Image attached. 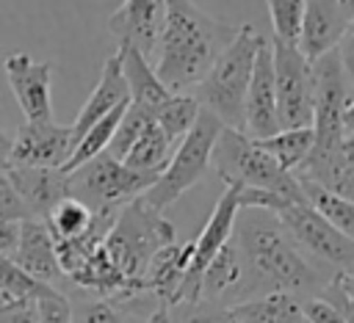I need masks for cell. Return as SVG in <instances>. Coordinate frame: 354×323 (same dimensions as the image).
Listing matches in <instances>:
<instances>
[{
	"mask_svg": "<svg viewBox=\"0 0 354 323\" xmlns=\"http://www.w3.org/2000/svg\"><path fill=\"white\" fill-rule=\"evenodd\" d=\"M266 8L271 17L274 39L285 44H296L304 19V0H266Z\"/></svg>",
	"mask_w": 354,
	"mask_h": 323,
	"instance_id": "obj_32",
	"label": "cell"
},
{
	"mask_svg": "<svg viewBox=\"0 0 354 323\" xmlns=\"http://www.w3.org/2000/svg\"><path fill=\"white\" fill-rule=\"evenodd\" d=\"M351 130H354V99H348L343 110V133H351Z\"/></svg>",
	"mask_w": 354,
	"mask_h": 323,
	"instance_id": "obj_43",
	"label": "cell"
},
{
	"mask_svg": "<svg viewBox=\"0 0 354 323\" xmlns=\"http://www.w3.org/2000/svg\"><path fill=\"white\" fill-rule=\"evenodd\" d=\"M75 135L69 124L55 121H25L11 144L8 166H33V168H61L72 157Z\"/></svg>",
	"mask_w": 354,
	"mask_h": 323,
	"instance_id": "obj_12",
	"label": "cell"
},
{
	"mask_svg": "<svg viewBox=\"0 0 354 323\" xmlns=\"http://www.w3.org/2000/svg\"><path fill=\"white\" fill-rule=\"evenodd\" d=\"M313 69V152L307 160L293 171L299 179H310L324 185L329 174L346 160L343 157V110L348 105V86L351 77L346 75L337 50L324 52L321 58L310 61Z\"/></svg>",
	"mask_w": 354,
	"mask_h": 323,
	"instance_id": "obj_3",
	"label": "cell"
},
{
	"mask_svg": "<svg viewBox=\"0 0 354 323\" xmlns=\"http://www.w3.org/2000/svg\"><path fill=\"white\" fill-rule=\"evenodd\" d=\"M210 166L224 179V185L271 190V193L285 196L293 204L304 202L299 179L290 171H285L254 138H246L241 130L221 127V133L213 144Z\"/></svg>",
	"mask_w": 354,
	"mask_h": 323,
	"instance_id": "obj_6",
	"label": "cell"
},
{
	"mask_svg": "<svg viewBox=\"0 0 354 323\" xmlns=\"http://www.w3.org/2000/svg\"><path fill=\"white\" fill-rule=\"evenodd\" d=\"M50 290H55V287L33 279L11 257L0 254V295L3 298H8V301H36V298L47 295Z\"/></svg>",
	"mask_w": 354,
	"mask_h": 323,
	"instance_id": "obj_30",
	"label": "cell"
},
{
	"mask_svg": "<svg viewBox=\"0 0 354 323\" xmlns=\"http://www.w3.org/2000/svg\"><path fill=\"white\" fill-rule=\"evenodd\" d=\"M241 290H243V260L238 254L235 240L230 237L224 243V248L207 262V268L202 273L199 301H205V304H221V301L238 304ZM221 306H227V304H221Z\"/></svg>",
	"mask_w": 354,
	"mask_h": 323,
	"instance_id": "obj_21",
	"label": "cell"
},
{
	"mask_svg": "<svg viewBox=\"0 0 354 323\" xmlns=\"http://www.w3.org/2000/svg\"><path fill=\"white\" fill-rule=\"evenodd\" d=\"M227 306L238 317V323H307L301 315V301L285 293H268Z\"/></svg>",
	"mask_w": 354,
	"mask_h": 323,
	"instance_id": "obj_24",
	"label": "cell"
},
{
	"mask_svg": "<svg viewBox=\"0 0 354 323\" xmlns=\"http://www.w3.org/2000/svg\"><path fill=\"white\" fill-rule=\"evenodd\" d=\"M271 69L279 130L313 124V69L296 44H285L271 36Z\"/></svg>",
	"mask_w": 354,
	"mask_h": 323,
	"instance_id": "obj_10",
	"label": "cell"
},
{
	"mask_svg": "<svg viewBox=\"0 0 354 323\" xmlns=\"http://www.w3.org/2000/svg\"><path fill=\"white\" fill-rule=\"evenodd\" d=\"M232 240L243 260V290L238 301L285 293L301 301L318 298L332 276L296 246L279 218L268 210H241L235 218Z\"/></svg>",
	"mask_w": 354,
	"mask_h": 323,
	"instance_id": "obj_1",
	"label": "cell"
},
{
	"mask_svg": "<svg viewBox=\"0 0 354 323\" xmlns=\"http://www.w3.org/2000/svg\"><path fill=\"white\" fill-rule=\"evenodd\" d=\"M25 218H28L25 204L19 202L6 171H0V221H25Z\"/></svg>",
	"mask_w": 354,
	"mask_h": 323,
	"instance_id": "obj_35",
	"label": "cell"
},
{
	"mask_svg": "<svg viewBox=\"0 0 354 323\" xmlns=\"http://www.w3.org/2000/svg\"><path fill=\"white\" fill-rule=\"evenodd\" d=\"M36 323H72V301L58 287L36 298Z\"/></svg>",
	"mask_w": 354,
	"mask_h": 323,
	"instance_id": "obj_33",
	"label": "cell"
},
{
	"mask_svg": "<svg viewBox=\"0 0 354 323\" xmlns=\"http://www.w3.org/2000/svg\"><path fill=\"white\" fill-rule=\"evenodd\" d=\"M301 315L307 323H346V317L324 298H307L301 301Z\"/></svg>",
	"mask_w": 354,
	"mask_h": 323,
	"instance_id": "obj_37",
	"label": "cell"
},
{
	"mask_svg": "<svg viewBox=\"0 0 354 323\" xmlns=\"http://www.w3.org/2000/svg\"><path fill=\"white\" fill-rule=\"evenodd\" d=\"M274 215L288 229V235L296 240V246L307 257H313V262L321 265L324 271H329V273H348L354 268V240H348L343 232H337L307 202L285 204Z\"/></svg>",
	"mask_w": 354,
	"mask_h": 323,
	"instance_id": "obj_9",
	"label": "cell"
},
{
	"mask_svg": "<svg viewBox=\"0 0 354 323\" xmlns=\"http://www.w3.org/2000/svg\"><path fill=\"white\" fill-rule=\"evenodd\" d=\"M246 138L263 141L274 133H279V116H277V94H274V69H271V44L266 36L257 44L252 77L243 99V130Z\"/></svg>",
	"mask_w": 354,
	"mask_h": 323,
	"instance_id": "obj_13",
	"label": "cell"
},
{
	"mask_svg": "<svg viewBox=\"0 0 354 323\" xmlns=\"http://www.w3.org/2000/svg\"><path fill=\"white\" fill-rule=\"evenodd\" d=\"M130 102V94H127V83L122 77V69H119V58L116 52L102 63V75H100V83L94 86V91L88 94V99L83 102L77 119L69 124L72 127V135H75V144L80 141V135L94 124L100 121L102 116H108L111 110H116L119 105H127Z\"/></svg>",
	"mask_w": 354,
	"mask_h": 323,
	"instance_id": "obj_20",
	"label": "cell"
},
{
	"mask_svg": "<svg viewBox=\"0 0 354 323\" xmlns=\"http://www.w3.org/2000/svg\"><path fill=\"white\" fill-rule=\"evenodd\" d=\"M191 248L194 243L185 240V243H169L163 246L160 251L152 254L144 276H141V290L149 293L155 301L160 304H171L183 276H185V268H188V260H191Z\"/></svg>",
	"mask_w": 354,
	"mask_h": 323,
	"instance_id": "obj_22",
	"label": "cell"
},
{
	"mask_svg": "<svg viewBox=\"0 0 354 323\" xmlns=\"http://www.w3.org/2000/svg\"><path fill=\"white\" fill-rule=\"evenodd\" d=\"M6 301H8V298H3V295H0V306H3V304H6Z\"/></svg>",
	"mask_w": 354,
	"mask_h": 323,
	"instance_id": "obj_47",
	"label": "cell"
},
{
	"mask_svg": "<svg viewBox=\"0 0 354 323\" xmlns=\"http://www.w3.org/2000/svg\"><path fill=\"white\" fill-rule=\"evenodd\" d=\"M260 39L263 36L252 25H241L235 39L224 47V52L213 61L202 83L191 91L199 108L213 113L221 121V127L243 130V99Z\"/></svg>",
	"mask_w": 354,
	"mask_h": 323,
	"instance_id": "obj_5",
	"label": "cell"
},
{
	"mask_svg": "<svg viewBox=\"0 0 354 323\" xmlns=\"http://www.w3.org/2000/svg\"><path fill=\"white\" fill-rule=\"evenodd\" d=\"M0 323H36V301H6L0 306Z\"/></svg>",
	"mask_w": 354,
	"mask_h": 323,
	"instance_id": "obj_38",
	"label": "cell"
},
{
	"mask_svg": "<svg viewBox=\"0 0 354 323\" xmlns=\"http://www.w3.org/2000/svg\"><path fill=\"white\" fill-rule=\"evenodd\" d=\"M241 213V204H238V188L235 185H227L221 190V196L216 199L213 204V213L210 218L205 221L202 232L191 240L194 248H191V260H188V268H185V276L171 298L169 306H185V304H196L199 301V282H202V273L207 268V262L224 248V243L232 237V229H235V218Z\"/></svg>",
	"mask_w": 354,
	"mask_h": 323,
	"instance_id": "obj_11",
	"label": "cell"
},
{
	"mask_svg": "<svg viewBox=\"0 0 354 323\" xmlns=\"http://www.w3.org/2000/svg\"><path fill=\"white\" fill-rule=\"evenodd\" d=\"M11 144H14V138L0 127V171H6L11 163Z\"/></svg>",
	"mask_w": 354,
	"mask_h": 323,
	"instance_id": "obj_41",
	"label": "cell"
},
{
	"mask_svg": "<svg viewBox=\"0 0 354 323\" xmlns=\"http://www.w3.org/2000/svg\"><path fill=\"white\" fill-rule=\"evenodd\" d=\"M149 121H152V116H149L144 108L127 102V108H124V113H122V119H119V124H116V130H113V138H111V144H108L105 152H108L111 157L122 160V157L130 152V146L138 141V135L149 127Z\"/></svg>",
	"mask_w": 354,
	"mask_h": 323,
	"instance_id": "obj_31",
	"label": "cell"
},
{
	"mask_svg": "<svg viewBox=\"0 0 354 323\" xmlns=\"http://www.w3.org/2000/svg\"><path fill=\"white\" fill-rule=\"evenodd\" d=\"M155 179L158 174L127 168L122 160L100 152L66 174V188L69 196L83 202L91 213H119L127 202L144 196Z\"/></svg>",
	"mask_w": 354,
	"mask_h": 323,
	"instance_id": "obj_7",
	"label": "cell"
},
{
	"mask_svg": "<svg viewBox=\"0 0 354 323\" xmlns=\"http://www.w3.org/2000/svg\"><path fill=\"white\" fill-rule=\"evenodd\" d=\"M8 182L14 185L19 202L28 210V218L47 221L53 207L69 196L66 188V171L61 168H33V166H8L6 168Z\"/></svg>",
	"mask_w": 354,
	"mask_h": 323,
	"instance_id": "obj_16",
	"label": "cell"
},
{
	"mask_svg": "<svg viewBox=\"0 0 354 323\" xmlns=\"http://www.w3.org/2000/svg\"><path fill=\"white\" fill-rule=\"evenodd\" d=\"M91 215H94V213H91L83 202L66 196V199H61V202L53 207V213L47 215L44 224H47L53 240H72V237H80V235L88 229Z\"/></svg>",
	"mask_w": 354,
	"mask_h": 323,
	"instance_id": "obj_29",
	"label": "cell"
},
{
	"mask_svg": "<svg viewBox=\"0 0 354 323\" xmlns=\"http://www.w3.org/2000/svg\"><path fill=\"white\" fill-rule=\"evenodd\" d=\"M116 58H119V69H122V77L127 83V94H130V102L144 108L152 119L155 113L163 108V102L171 97V91L158 80L155 75V66L130 44H119L116 50Z\"/></svg>",
	"mask_w": 354,
	"mask_h": 323,
	"instance_id": "obj_19",
	"label": "cell"
},
{
	"mask_svg": "<svg viewBox=\"0 0 354 323\" xmlns=\"http://www.w3.org/2000/svg\"><path fill=\"white\" fill-rule=\"evenodd\" d=\"M285 171H296L307 155L313 152V127H290V130H279L263 141H257Z\"/></svg>",
	"mask_w": 354,
	"mask_h": 323,
	"instance_id": "obj_26",
	"label": "cell"
},
{
	"mask_svg": "<svg viewBox=\"0 0 354 323\" xmlns=\"http://www.w3.org/2000/svg\"><path fill=\"white\" fill-rule=\"evenodd\" d=\"M199 102L194 94H171L163 108L155 113V124L163 130V135L177 146V141L194 127L196 116H199Z\"/></svg>",
	"mask_w": 354,
	"mask_h": 323,
	"instance_id": "obj_28",
	"label": "cell"
},
{
	"mask_svg": "<svg viewBox=\"0 0 354 323\" xmlns=\"http://www.w3.org/2000/svg\"><path fill=\"white\" fill-rule=\"evenodd\" d=\"M144 323H174V317H171V306L158 304V306L144 317Z\"/></svg>",
	"mask_w": 354,
	"mask_h": 323,
	"instance_id": "obj_42",
	"label": "cell"
},
{
	"mask_svg": "<svg viewBox=\"0 0 354 323\" xmlns=\"http://www.w3.org/2000/svg\"><path fill=\"white\" fill-rule=\"evenodd\" d=\"M166 17V0H124L108 19V30L119 44L136 47L149 63L155 61L160 28Z\"/></svg>",
	"mask_w": 354,
	"mask_h": 323,
	"instance_id": "obj_15",
	"label": "cell"
},
{
	"mask_svg": "<svg viewBox=\"0 0 354 323\" xmlns=\"http://www.w3.org/2000/svg\"><path fill=\"white\" fill-rule=\"evenodd\" d=\"M340 149H343V157H346V160H354V130L343 135V144H340Z\"/></svg>",
	"mask_w": 354,
	"mask_h": 323,
	"instance_id": "obj_44",
	"label": "cell"
},
{
	"mask_svg": "<svg viewBox=\"0 0 354 323\" xmlns=\"http://www.w3.org/2000/svg\"><path fill=\"white\" fill-rule=\"evenodd\" d=\"M218 133H221V121L213 113L199 110L194 127L177 141L166 168L160 171L155 185L144 193V199L155 210H166L171 202H177L188 188H194L205 177Z\"/></svg>",
	"mask_w": 354,
	"mask_h": 323,
	"instance_id": "obj_8",
	"label": "cell"
},
{
	"mask_svg": "<svg viewBox=\"0 0 354 323\" xmlns=\"http://www.w3.org/2000/svg\"><path fill=\"white\" fill-rule=\"evenodd\" d=\"M343 279H346V284H348V287L354 290V268H351L348 273H343Z\"/></svg>",
	"mask_w": 354,
	"mask_h": 323,
	"instance_id": "obj_46",
	"label": "cell"
},
{
	"mask_svg": "<svg viewBox=\"0 0 354 323\" xmlns=\"http://www.w3.org/2000/svg\"><path fill=\"white\" fill-rule=\"evenodd\" d=\"M174 240H177V229L163 215V210H155L144 196H138L116 213L113 226L100 243V251L124 282L141 290V276L152 254Z\"/></svg>",
	"mask_w": 354,
	"mask_h": 323,
	"instance_id": "obj_4",
	"label": "cell"
},
{
	"mask_svg": "<svg viewBox=\"0 0 354 323\" xmlns=\"http://www.w3.org/2000/svg\"><path fill=\"white\" fill-rule=\"evenodd\" d=\"M174 152V144L163 135V130L155 124V119L149 121V127L138 135V141L130 146V152L122 157V163L127 168H136V171H144V174H158L166 168L169 157Z\"/></svg>",
	"mask_w": 354,
	"mask_h": 323,
	"instance_id": "obj_25",
	"label": "cell"
},
{
	"mask_svg": "<svg viewBox=\"0 0 354 323\" xmlns=\"http://www.w3.org/2000/svg\"><path fill=\"white\" fill-rule=\"evenodd\" d=\"M296 179H299V177H296ZM299 185H301L304 202H307L313 210H318L337 232H343L348 240H354V202L340 199V196H335L332 190H326V188H321V185H315V182H310V179H299Z\"/></svg>",
	"mask_w": 354,
	"mask_h": 323,
	"instance_id": "obj_27",
	"label": "cell"
},
{
	"mask_svg": "<svg viewBox=\"0 0 354 323\" xmlns=\"http://www.w3.org/2000/svg\"><path fill=\"white\" fill-rule=\"evenodd\" d=\"M340 6V11L346 14V19H354V0H335Z\"/></svg>",
	"mask_w": 354,
	"mask_h": 323,
	"instance_id": "obj_45",
	"label": "cell"
},
{
	"mask_svg": "<svg viewBox=\"0 0 354 323\" xmlns=\"http://www.w3.org/2000/svg\"><path fill=\"white\" fill-rule=\"evenodd\" d=\"M6 77L25 113V121H55L50 91L53 61H33L28 52H11L6 58Z\"/></svg>",
	"mask_w": 354,
	"mask_h": 323,
	"instance_id": "obj_14",
	"label": "cell"
},
{
	"mask_svg": "<svg viewBox=\"0 0 354 323\" xmlns=\"http://www.w3.org/2000/svg\"><path fill=\"white\" fill-rule=\"evenodd\" d=\"M321 188L332 190V193L340 196V199L354 202V160H343V163L329 174V179H326Z\"/></svg>",
	"mask_w": 354,
	"mask_h": 323,
	"instance_id": "obj_36",
	"label": "cell"
},
{
	"mask_svg": "<svg viewBox=\"0 0 354 323\" xmlns=\"http://www.w3.org/2000/svg\"><path fill=\"white\" fill-rule=\"evenodd\" d=\"M241 25L205 14L194 0H166L155 75L171 94H191Z\"/></svg>",
	"mask_w": 354,
	"mask_h": 323,
	"instance_id": "obj_2",
	"label": "cell"
},
{
	"mask_svg": "<svg viewBox=\"0 0 354 323\" xmlns=\"http://www.w3.org/2000/svg\"><path fill=\"white\" fill-rule=\"evenodd\" d=\"M346 25L348 19L335 0H304V19L296 41L299 52L307 61L321 58L324 52L337 47Z\"/></svg>",
	"mask_w": 354,
	"mask_h": 323,
	"instance_id": "obj_18",
	"label": "cell"
},
{
	"mask_svg": "<svg viewBox=\"0 0 354 323\" xmlns=\"http://www.w3.org/2000/svg\"><path fill=\"white\" fill-rule=\"evenodd\" d=\"M11 260L25 273H30L33 279H39L50 287H55L64 279L58 257H55V240L44 221H33V218L19 221V240H17Z\"/></svg>",
	"mask_w": 354,
	"mask_h": 323,
	"instance_id": "obj_17",
	"label": "cell"
},
{
	"mask_svg": "<svg viewBox=\"0 0 354 323\" xmlns=\"http://www.w3.org/2000/svg\"><path fill=\"white\" fill-rule=\"evenodd\" d=\"M183 309V317L180 323H238V317L230 312V306H221V304H185L180 306Z\"/></svg>",
	"mask_w": 354,
	"mask_h": 323,
	"instance_id": "obj_34",
	"label": "cell"
},
{
	"mask_svg": "<svg viewBox=\"0 0 354 323\" xmlns=\"http://www.w3.org/2000/svg\"><path fill=\"white\" fill-rule=\"evenodd\" d=\"M19 240V221H0V254L11 257Z\"/></svg>",
	"mask_w": 354,
	"mask_h": 323,
	"instance_id": "obj_40",
	"label": "cell"
},
{
	"mask_svg": "<svg viewBox=\"0 0 354 323\" xmlns=\"http://www.w3.org/2000/svg\"><path fill=\"white\" fill-rule=\"evenodd\" d=\"M335 50L340 55V63H343L346 75L354 80V19H348V25H346V30H343V36H340Z\"/></svg>",
	"mask_w": 354,
	"mask_h": 323,
	"instance_id": "obj_39",
	"label": "cell"
},
{
	"mask_svg": "<svg viewBox=\"0 0 354 323\" xmlns=\"http://www.w3.org/2000/svg\"><path fill=\"white\" fill-rule=\"evenodd\" d=\"M160 301L149 293H138L130 298H83L72 304V323H136V317H147Z\"/></svg>",
	"mask_w": 354,
	"mask_h": 323,
	"instance_id": "obj_23",
	"label": "cell"
}]
</instances>
